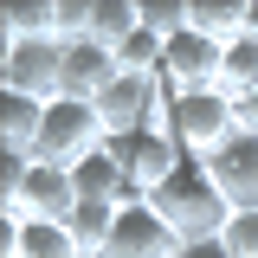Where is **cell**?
Listing matches in <instances>:
<instances>
[{
	"mask_svg": "<svg viewBox=\"0 0 258 258\" xmlns=\"http://www.w3.org/2000/svg\"><path fill=\"white\" fill-rule=\"evenodd\" d=\"M149 207H155L161 220L181 232V245L187 239H220L226 220H232V207H226V194L213 187V174H207V161H181L168 181H161L155 194H149Z\"/></svg>",
	"mask_w": 258,
	"mask_h": 258,
	"instance_id": "obj_1",
	"label": "cell"
},
{
	"mask_svg": "<svg viewBox=\"0 0 258 258\" xmlns=\"http://www.w3.org/2000/svg\"><path fill=\"white\" fill-rule=\"evenodd\" d=\"M168 103L174 91L149 78V71H116V84L97 97V116L110 136H142V129H168Z\"/></svg>",
	"mask_w": 258,
	"mask_h": 258,
	"instance_id": "obj_2",
	"label": "cell"
},
{
	"mask_svg": "<svg viewBox=\"0 0 258 258\" xmlns=\"http://www.w3.org/2000/svg\"><path fill=\"white\" fill-rule=\"evenodd\" d=\"M232 129H239V103H232L220 84H213V91H187V97L168 103V136H174L194 161H207Z\"/></svg>",
	"mask_w": 258,
	"mask_h": 258,
	"instance_id": "obj_3",
	"label": "cell"
},
{
	"mask_svg": "<svg viewBox=\"0 0 258 258\" xmlns=\"http://www.w3.org/2000/svg\"><path fill=\"white\" fill-rule=\"evenodd\" d=\"M103 142H110V129H103V116H97V103L52 97V103H45V129H39V155L32 161L71 168V161H84L91 149H103Z\"/></svg>",
	"mask_w": 258,
	"mask_h": 258,
	"instance_id": "obj_4",
	"label": "cell"
},
{
	"mask_svg": "<svg viewBox=\"0 0 258 258\" xmlns=\"http://www.w3.org/2000/svg\"><path fill=\"white\" fill-rule=\"evenodd\" d=\"M64 84V45L58 39H20V45H0V91H20L52 103Z\"/></svg>",
	"mask_w": 258,
	"mask_h": 258,
	"instance_id": "obj_5",
	"label": "cell"
},
{
	"mask_svg": "<svg viewBox=\"0 0 258 258\" xmlns=\"http://www.w3.org/2000/svg\"><path fill=\"white\" fill-rule=\"evenodd\" d=\"M71 207H78V181L58 161H32L26 181L0 200V213H20V220H71Z\"/></svg>",
	"mask_w": 258,
	"mask_h": 258,
	"instance_id": "obj_6",
	"label": "cell"
},
{
	"mask_svg": "<svg viewBox=\"0 0 258 258\" xmlns=\"http://www.w3.org/2000/svg\"><path fill=\"white\" fill-rule=\"evenodd\" d=\"M110 149L123 155V168H129V187H136V200H149V194L187 161V149L168 136V129H142V136H110Z\"/></svg>",
	"mask_w": 258,
	"mask_h": 258,
	"instance_id": "obj_7",
	"label": "cell"
},
{
	"mask_svg": "<svg viewBox=\"0 0 258 258\" xmlns=\"http://www.w3.org/2000/svg\"><path fill=\"white\" fill-rule=\"evenodd\" d=\"M174 252H181V232L161 220L149 200H123L116 232H110V252H103V258H174Z\"/></svg>",
	"mask_w": 258,
	"mask_h": 258,
	"instance_id": "obj_8",
	"label": "cell"
},
{
	"mask_svg": "<svg viewBox=\"0 0 258 258\" xmlns=\"http://www.w3.org/2000/svg\"><path fill=\"white\" fill-rule=\"evenodd\" d=\"M220 58H226V45H213L207 32H181V39H168V52H161V84L174 97H187V91H213L220 84Z\"/></svg>",
	"mask_w": 258,
	"mask_h": 258,
	"instance_id": "obj_9",
	"label": "cell"
},
{
	"mask_svg": "<svg viewBox=\"0 0 258 258\" xmlns=\"http://www.w3.org/2000/svg\"><path fill=\"white\" fill-rule=\"evenodd\" d=\"M207 174H213V187L226 194L232 213L239 207H258V136L252 129H232L220 149L207 155Z\"/></svg>",
	"mask_w": 258,
	"mask_h": 258,
	"instance_id": "obj_10",
	"label": "cell"
},
{
	"mask_svg": "<svg viewBox=\"0 0 258 258\" xmlns=\"http://www.w3.org/2000/svg\"><path fill=\"white\" fill-rule=\"evenodd\" d=\"M0 258H84L64 220H20L0 213Z\"/></svg>",
	"mask_w": 258,
	"mask_h": 258,
	"instance_id": "obj_11",
	"label": "cell"
},
{
	"mask_svg": "<svg viewBox=\"0 0 258 258\" xmlns=\"http://www.w3.org/2000/svg\"><path fill=\"white\" fill-rule=\"evenodd\" d=\"M116 52L110 45H97V39H71L64 45V84H58V97H78V103H97V97L116 84Z\"/></svg>",
	"mask_w": 258,
	"mask_h": 258,
	"instance_id": "obj_12",
	"label": "cell"
},
{
	"mask_svg": "<svg viewBox=\"0 0 258 258\" xmlns=\"http://www.w3.org/2000/svg\"><path fill=\"white\" fill-rule=\"evenodd\" d=\"M71 181H78V200H136V187H129V168H123V155L103 142V149H91L84 161H71Z\"/></svg>",
	"mask_w": 258,
	"mask_h": 258,
	"instance_id": "obj_13",
	"label": "cell"
},
{
	"mask_svg": "<svg viewBox=\"0 0 258 258\" xmlns=\"http://www.w3.org/2000/svg\"><path fill=\"white\" fill-rule=\"evenodd\" d=\"M39 129H45V103L20 91H0V155H39Z\"/></svg>",
	"mask_w": 258,
	"mask_h": 258,
	"instance_id": "obj_14",
	"label": "cell"
},
{
	"mask_svg": "<svg viewBox=\"0 0 258 258\" xmlns=\"http://www.w3.org/2000/svg\"><path fill=\"white\" fill-rule=\"evenodd\" d=\"M20 39H58V0L0 7V45H20Z\"/></svg>",
	"mask_w": 258,
	"mask_h": 258,
	"instance_id": "obj_15",
	"label": "cell"
},
{
	"mask_svg": "<svg viewBox=\"0 0 258 258\" xmlns=\"http://www.w3.org/2000/svg\"><path fill=\"white\" fill-rule=\"evenodd\" d=\"M116 213H123L116 200H78V207H71V220H64V226H71V239L84 245V258H103V252H110Z\"/></svg>",
	"mask_w": 258,
	"mask_h": 258,
	"instance_id": "obj_16",
	"label": "cell"
},
{
	"mask_svg": "<svg viewBox=\"0 0 258 258\" xmlns=\"http://www.w3.org/2000/svg\"><path fill=\"white\" fill-rule=\"evenodd\" d=\"M220 91L232 97V103H245V97L258 91V39H252V32H239V39L226 45V58H220Z\"/></svg>",
	"mask_w": 258,
	"mask_h": 258,
	"instance_id": "obj_17",
	"label": "cell"
},
{
	"mask_svg": "<svg viewBox=\"0 0 258 258\" xmlns=\"http://www.w3.org/2000/svg\"><path fill=\"white\" fill-rule=\"evenodd\" d=\"M194 7V32H207L213 45H232L245 32V0H187Z\"/></svg>",
	"mask_w": 258,
	"mask_h": 258,
	"instance_id": "obj_18",
	"label": "cell"
},
{
	"mask_svg": "<svg viewBox=\"0 0 258 258\" xmlns=\"http://www.w3.org/2000/svg\"><path fill=\"white\" fill-rule=\"evenodd\" d=\"M136 26H142V7H136V0H91V39L97 45L116 52Z\"/></svg>",
	"mask_w": 258,
	"mask_h": 258,
	"instance_id": "obj_19",
	"label": "cell"
},
{
	"mask_svg": "<svg viewBox=\"0 0 258 258\" xmlns=\"http://www.w3.org/2000/svg\"><path fill=\"white\" fill-rule=\"evenodd\" d=\"M226 252L232 258H258V207H239V213H232V220H226Z\"/></svg>",
	"mask_w": 258,
	"mask_h": 258,
	"instance_id": "obj_20",
	"label": "cell"
},
{
	"mask_svg": "<svg viewBox=\"0 0 258 258\" xmlns=\"http://www.w3.org/2000/svg\"><path fill=\"white\" fill-rule=\"evenodd\" d=\"M174 258H232V252H226V239H187Z\"/></svg>",
	"mask_w": 258,
	"mask_h": 258,
	"instance_id": "obj_21",
	"label": "cell"
},
{
	"mask_svg": "<svg viewBox=\"0 0 258 258\" xmlns=\"http://www.w3.org/2000/svg\"><path fill=\"white\" fill-rule=\"evenodd\" d=\"M239 129H252V136H258V91L239 103Z\"/></svg>",
	"mask_w": 258,
	"mask_h": 258,
	"instance_id": "obj_22",
	"label": "cell"
},
{
	"mask_svg": "<svg viewBox=\"0 0 258 258\" xmlns=\"http://www.w3.org/2000/svg\"><path fill=\"white\" fill-rule=\"evenodd\" d=\"M245 32L258 39V0H245Z\"/></svg>",
	"mask_w": 258,
	"mask_h": 258,
	"instance_id": "obj_23",
	"label": "cell"
}]
</instances>
